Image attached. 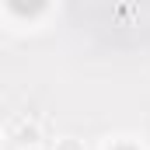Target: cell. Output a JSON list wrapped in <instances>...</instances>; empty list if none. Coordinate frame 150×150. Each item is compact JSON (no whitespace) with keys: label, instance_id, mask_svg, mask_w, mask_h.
I'll return each instance as SVG.
<instances>
[{"label":"cell","instance_id":"1","mask_svg":"<svg viewBox=\"0 0 150 150\" xmlns=\"http://www.w3.org/2000/svg\"><path fill=\"white\" fill-rule=\"evenodd\" d=\"M7 133H11V140H14L21 150L38 147V140H42V129H38V122H32L28 115H18V119H11Z\"/></svg>","mask_w":150,"mask_h":150},{"label":"cell","instance_id":"2","mask_svg":"<svg viewBox=\"0 0 150 150\" xmlns=\"http://www.w3.org/2000/svg\"><path fill=\"white\" fill-rule=\"evenodd\" d=\"M52 150H84V143L74 140V136H63V140H56V147H52Z\"/></svg>","mask_w":150,"mask_h":150},{"label":"cell","instance_id":"3","mask_svg":"<svg viewBox=\"0 0 150 150\" xmlns=\"http://www.w3.org/2000/svg\"><path fill=\"white\" fill-rule=\"evenodd\" d=\"M32 150H38V147H32Z\"/></svg>","mask_w":150,"mask_h":150}]
</instances>
